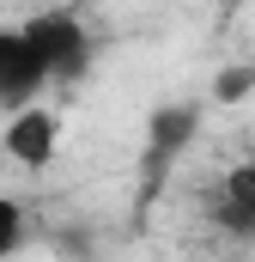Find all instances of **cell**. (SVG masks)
<instances>
[{
    "instance_id": "obj_3",
    "label": "cell",
    "mask_w": 255,
    "mask_h": 262,
    "mask_svg": "<svg viewBox=\"0 0 255 262\" xmlns=\"http://www.w3.org/2000/svg\"><path fill=\"white\" fill-rule=\"evenodd\" d=\"M0 146H6V159H12V165L43 171V165L55 159V146H61V122H55V110H43V104L18 110V116L6 122V134H0Z\"/></svg>"
},
{
    "instance_id": "obj_7",
    "label": "cell",
    "mask_w": 255,
    "mask_h": 262,
    "mask_svg": "<svg viewBox=\"0 0 255 262\" xmlns=\"http://www.w3.org/2000/svg\"><path fill=\"white\" fill-rule=\"evenodd\" d=\"M249 85H255V67H231V73H219V79H213V98L237 104V98H243Z\"/></svg>"
},
{
    "instance_id": "obj_1",
    "label": "cell",
    "mask_w": 255,
    "mask_h": 262,
    "mask_svg": "<svg viewBox=\"0 0 255 262\" xmlns=\"http://www.w3.org/2000/svg\"><path fill=\"white\" fill-rule=\"evenodd\" d=\"M18 31H24V43L49 61V79H73V73H85V61H91V31L79 25V12H67V6H43V12H31Z\"/></svg>"
},
{
    "instance_id": "obj_4",
    "label": "cell",
    "mask_w": 255,
    "mask_h": 262,
    "mask_svg": "<svg viewBox=\"0 0 255 262\" xmlns=\"http://www.w3.org/2000/svg\"><path fill=\"white\" fill-rule=\"evenodd\" d=\"M207 220L219 232H231V238H255V165H237L225 183H213Z\"/></svg>"
},
{
    "instance_id": "obj_2",
    "label": "cell",
    "mask_w": 255,
    "mask_h": 262,
    "mask_svg": "<svg viewBox=\"0 0 255 262\" xmlns=\"http://www.w3.org/2000/svg\"><path fill=\"white\" fill-rule=\"evenodd\" d=\"M43 85H55V79H49V61L24 43L18 25H6V31H0V104L18 116V110H31V104L43 98Z\"/></svg>"
},
{
    "instance_id": "obj_6",
    "label": "cell",
    "mask_w": 255,
    "mask_h": 262,
    "mask_svg": "<svg viewBox=\"0 0 255 262\" xmlns=\"http://www.w3.org/2000/svg\"><path fill=\"white\" fill-rule=\"evenodd\" d=\"M18 244H24V207H18L12 195H0V262L12 256Z\"/></svg>"
},
{
    "instance_id": "obj_5",
    "label": "cell",
    "mask_w": 255,
    "mask_h": 262,
    "mask_svg": "<svg viewBox=\"0 0 255 262\" xmlns=\"http://www.w3.org/2000/svg\"><path fill=\"white\" fill-rule=\"evenodd\" d=\"M194 134V110L183 104V110H158L152 116V165H164L170 152H183V140Z\"/></svg>"
}]
</instances>
